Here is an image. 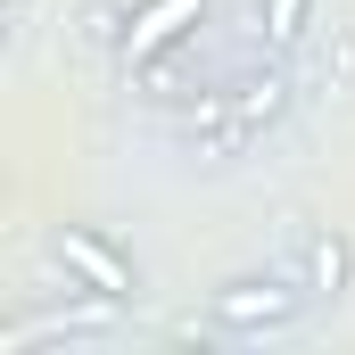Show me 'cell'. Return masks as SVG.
Segmentation results:
<instances>
[{
    "instance_id": "5",
    "label": "cell",
    "mask_w": 355,
    "mask_h": 355,
    "mask_svg": "<svg viewBox=\"0 0 355 355\" xmlns=\"http://www.w3.org/2000/svg\"><path fill=\"white\" fill-rule=\"evenodd\" d=\"M347 281V248L339 240H314V289H339Z\"/></svg>"
},
{
    "instance_id": "2",
    "label": "cell",
    "mask_w": 355,
    "mask_h": 355,
    "mask_svg": "<svg viewBox=\"0 0 355 355\" xmlns=\"http://www.w3.org/2000/svg\"><path fill=\"white\" fill-rule=\"evenodd\" d=\"M198 8H207V0H149V8L132 17V42H124V50H132V67H141V58H157L166 42H182V33L198 25Z\"/></svg>"
},
{
    "instance_id": "1",
    "label": "cell",
    "mask_w": 355,
    "mask_h": 355,
    "mask_svg": "<svg viewBox=\"0 0 355 355\" xmlns=\"http://www.w3.org/2000/svg\"><path fill=\"white\" fill-rule=\"evenodd\" d=\"M58 265H67V272H83V281L99 289V297H132V265H124V257H116L107 240L75 232V223L58 232Z\"/></svg>"
},
{
    "instance_id": "3",
    "label": "cell",
    "mask_w": 355,
    "mask_h": 355,
    "mask_svg": "<svg viewBox=\"0 0 355 355\" xmlns=\"http://www.w3.org/2000/svg\"><path fill=\"white\" fill-rule=\"evenodd\" d=\"M297 297L289 289H272V281H240V289H223L215 297V322H232V331H257V322H281Z\"/></svg>"
},
{
    "instance_id": "4",
    "label": "cell",
    "mask_w": 355,
    "mask_h": 355,
    "mask_svg": "<svg viewBox=\"0 0 355 355\" xmlns=\"http://www.w3.org/2000/svg\"><path fill=\"white\" fill-rule=\"evenodd\" d=\"M265 33L272 42H297L306 33V0H265Z\"/></svg>"
}]
</instances>
